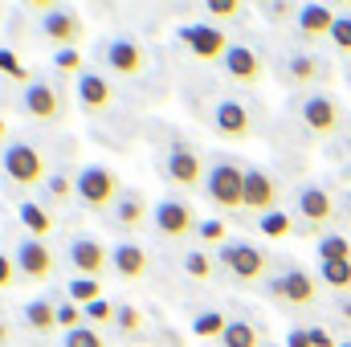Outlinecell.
I'll list each match as a JSON object with an SVG mask.
<instances>
[{"mask_svg":"<svg viewBox=\"0 0 351 347\" xmlns=\"http://www.w3.org/2000/svg\"><path fill=\"white\" fill-rule=\"evenodd\" d=\"M204 192L217 208H241L245 204V172L233 164H217V168H208Z\"/></svg>","mask_w":351,"mask_h":347,"instance_id":"1","label":"cell"},{"mask_svg":"<svg viewBox=\"0 0 351 347\" xmlns=\"http://www.w3.org/2000/svg\"><path fill=\"white\" fill-rule=\"evenodd\" d=\"M4 176L21 188H33L45 180V160L33 143H8L4 147Z\"/></svg>","mask_w":351,"mask_h":347,"instance_id":"2","label":"cell"},{"mask_svg":"<svg viewBox=\"0 0 351 347\" xmlns=\"http://www.w3.org/2000/svg\"><path fill=\"white\" fill-rule=\"evenodd\" d=\"M74 188H78L82 204H90V208H110V204L119 200V192H123L119 176L110 172V168H98V164L78 176V180H74Z\"/></svg>","mask_w":351,"mask_h":347,"instance_id":"3","label":"cell"},{"mask_svg":"<svg viewBox=\"0 0 351 347\" xmlns=\"http://www.w3.org/2000/svg\"><path fill=\"white\" fill-rule=\"evenodd\" d=\"M176 37H180V41L188 45V53L200 58V62H225V53H229L225 33L213 29V25H184Z\"/></svg>","mask_w":351,"mask_h":347,"instance_id":"4","label":"cell"},{"mask_svg":"<svg viewBox=\"0 0 351 347\" xmlns=\"http://www.w3.org/2000/svg\"><path fill=\"white\" fill-rule=\"evenodd\" d=\"M221 261L241 278V282H254V278H262L265 274V258L258 246H250V241H225L221 246Z\"/></svg>","mask_w":351,"mask_h":347,"instance_id":"5","label":"cell"},{"mask_svg":"<svg viewBox=\"0 0 351 347\" xmlns=\"http://www.w3.org/2000/svg\"><path fill=\"white\" fill-rule=\"evenodd\" d=\"M16 270H21V278H29V282H45V278L53 274V254H49V246L37 241V237L21 241V246H16Z\"/></svg>","mask_w":351,"mask_h":347,"instance_id":"6","label":"cell"},{"mask_svg":"<svg viewBox=\"0 0 351 347\" xmlns=\"http://www.w3.org/2000/svg\"><path fill=\"white\" fill-rule=\"evenodd\" d=\"M168 176H172V184H180V188H200L204 184V164H200V156L192 147L176 143L172 152H168Z\"/></svg>","mask_w":351,"mask_h":347,"instance_id":"7","label":"cell"},{"mask_svg":"<svg viewBox=\"0 0 351 347\" xmlns=\"http://www.w3.org/2000/svg\"><path fill=\"white\" fill-rule=\"evenodd\" d=\"M269 294H274L278 302L306 307V302H315V282H311V274L290 270V274H282V278H274V282H269Z\"/></svg>","mask_w":351,"mask_h":347,"instance_id":"8","label":"cell"},{"mask_svg":"<svg viewBox=\"0 0 351 347\" xmlns=\"http://www.w3.org/2000/svg\"><path fill=\"white\" fill-rule=\"evenodd\" d=\"M25 110L41 123H58L62 119V98H58V86L49 82H29L25 86Z\"/></svg>","mask_w":351,"mask_h":347,"instance_id":"9","label":"cell"},{"mask_svg":"<svg viewBox=\"0 0 351 347\" xmlns=\"http://www.w3.org/2000/svg\"><path fill=\"white\" fill-rule=\"evenodd\" d=\"M192 208L184 204V200H160L156 204V229L164 233V237H184V233H192Z\"/></svg>","mask_w":351,"mask_h":347,"instance_id":"10","label":"cell"},{"mask_svg":"<svg viewBox=\"0 0 351 347\" xmlns=\"http://www.w3.org/2000/svg\"><path fill=\"white\" fill-rule=\"evenodd\" d=\"M110 265H114V274L123 278V282H139L143 274H147V250L143 246H135V241H123V246H114L110 250Z\"/></svg>","mask_w":351,"mask_h":347,"instance_id":"11","label":"cell"},{"mask_svg":"<svg viewBox=\"0 0 351 347\" xmlns=\"http://www.w3.org/2000/svg\"><path fill=\"white\" fill-rule=\"evenodd\" d=\"M221 66H225V74L233 82H245V86H254L262 78V62H258V53L250 45H229V53H225Z\"/></svg>","mask_w":351,"mask_h":347,"instance_id":"12","label":"cell"},{"mask_svg":"<svg viewBox=\"0 0 351 347\" xmlns=\"http://www.w3.org/2000/svg\"><path fill=\"white\" fill-rule=\"evenodd\" d=\"M213 127H217L221 139H245V135H250V110H245L241 102H217Z\"/></svg>","mask_w":351,"mask_h":347,"instance_id":"13","label":"cell"},{"mask_svg":"<svg viewBox=\"0 0 351 347\" xmlns=\"http://www.w3.org/2000/svg\"><path fill=\"white\" fill-rule=\"evenodd\" d=\"M78 102H82L86 115H102V110H110V102H114V86H110L102 74H82V78H78Z\"/></svg>","mask_w":351,"mask_h":347,"instance_id":"14","label":"cell"},{"mask_svg":"<svg viewBox=\"0 0 351 347\" xmlns=\"http://www.w3.org/2000/svg\"><path fill=\"white\" fill-rule=\"evenodd\" d=\"M41 33L53 41V45H62V49H70L78 37H82V21L74 16V12H66V8H53L45 21H41Z\"/></svg>","mask_w":351,"mask_h":347,"instance_id":"15","label":"cell"},{"mask_svg":"<svg viewBox=\"0 0 351 347\" xmlns=\"http://www.w3.org/2000/svg\"><path fill=\"white\" fill-rule=\"evenodd\" d=\"M302 123H306L311 131L327 135V131H335V127H339V106H335L327 94H311V98L302 102Z\"/></svg>","mask_w":351,"mask_h":347,"instance_id":"16","label":"cell"},{"mask_svg":"<svg viewBox=\"0 0 351 347\" xmlns=\"http://www.w3.org/2000/svg\"><path fill=\"white\" fill-rule=\"evenodd\" d=\"M70 261H74L78 278H98V274L106 270V250H102L94 237H78V241L70 246Z\"/></svg>","mask_w":351,"mask_h":347,"instance_id":"17","label":"cell"},{"mask_svg":"<svg viewBox=\"0 0 351 347\" xmlns=\"http://www.w3.org/2000/svg\"><path fill=\"white\" fill-rule=\"evenodd\" d=\"M274 200H278V184H274L265 172L250 168V172H245V208L274 213Z\"/></svg>","mask_w":351,"mask_h":347,"instance_id":"18","label":"cell"},{"mask_svg":"<svg viewBox=\"0 0 351 347\" xmlns=\"http://www.w3.org/2000/svg\"><path fill=\"white\" fill-rule=\"evenodd\" d=\"M106 62H110V70L123 74V78H131V74H139V70L147 66V58H143V49H139L135 41H110V45H106Z\"/></svg>","mask_w":351,"mask_h":347,"instance_id":"19","label":"cell"},{"mask_svg":"<svg viewBox=\"0 0 351 347\" xmlns=\"http://www.w3.org/2000/svg\"><path fill=\"white\" fill-rule=\"evenodd\" d=\"M335 21H339V16H335L327 4H302V8H298V29L311 33V37H323V33L331 37Z\"/></svg>","mask_w":351,"mask_h":347,"instance_id":"20","label":"cell"},{"mask_svg":"<svg viewBox=\"0 0 351 347\" xmlns=\"http://www.w3.org/2000/svg\"><path fill=\"white\" fill-rule=\"evenodd\" d=\"M298 213H302L306 221L323 225V221L335 217V204H331V196H327L323 188H302V192H298Z\"/></svg>","mask_w":351,"mask_h":347,"instance_id":"21","label":"cell"},{"mask_svg":"<svg viewBox=\"0 0 351 347\" xmlns=\"http://www.w3.org/2000/svg\"><path fill=\"white\" fill-rule=\"evenodd\" d=\"M16 213H21V221H25V229H29V233H33L37 241H45V233L53 229V217L45 213V204H33V200H25V204H21Z\"/></svg>","mask_w":351,"mask_h":347,"instance_id":"22","label":"cell"},{"mask_svg":"<svg viewBox=\"0 0 351 347\" xmlns=\"http://www.w3.org/2000/svg\"><path fill=\"white\" fill-rule=\"evenodd\" d=\"M25 323H29L33 331H49V327H58V307H53L49 298H33V302L25 307Z\"/></svg>","mask_w":351,"mask_h":347,"instance_id":"23","label":"cell"},{"mask_svg":"<svg viewBox=\"0 0 351 347\" xmlns=\"http://www.w3.org/2000/svg\"><path fill=\"white\" fill-rule=\"evenodd\" d=\"M225 327H229V319L221 311H204V315L192 319V335H200V339H221Z\"/></svg>","mask_w":351,"mask_h":347,"instance_id":"24","label":"cell"},{"mask_svg":"<svg viewBox=\"0 0 351 347\" xmlns=\"http://www.w3.org/2000/svg\"><path fill=\"white\" fill-rule=\"evenodd\" d=\"M102 298V282L98 278H74L70 282V302H78L82 311H86L90 302H98Z\"/></svg>","mask_w":351,"mask_h":347,"instance_id":"25","label":"cell"},{"mask_svg":"<svg viewBox=\"0 0 351 347\" xmlns=\"http://www.w3.org/2000/svg\"><path fill=\"white\" fill-rule=\"evenodd\" d=\"M221 344H225V347H258V327L237 319V323H229V327H225Z\"/></svg>","mask_w":351,"mask_h":347,"instance_id":"26","label":"cell"},{"mask_svg":"<svg viewBox=\"0 0 351 347\" xmlns=\"http://www.w3.org/2000/svg\"><path fill=\"white\" fill-rule=\"evenodd\" d=\"M286 70H290V78H294L298 86H311V82L319 78V66H315V58H306V53H290Z\"/></svg>","mask_w":351,"mask_h":347,"instance_id":"27","label":"cell"},{"mask_svg":"<svg viewBox=\"0 0 351 347\" xmlns=\"http://www.w3.org/2000/svg\"><path fill=\"white\" fill-rule=\"evenodd\" d=\"M114 221H119L123 229L143 225V200H139V196H123V200L114 204Z\"/></svg>","mask_w":351,"mask_h":347,"instance_id":"28","label":"cell"},{"mask_svg":"<svg viewBox=\"0 0 351 347\" xmlns=\"http://www.w3.org/2000/svg\"><path fill=\"white\" fill-rule=\"evenodd\" d=\"M319 258L323 261H351V237H343V233L323 237L319 241Z\"/></svg>","mask_w":351,"mask_h":347,"instance_id":"29","label":"cell"},{"mask_svg":"<svg viewBox=\"0 0 351 347\" xmlns=\"http://www.w3.org/2000/svg\"><path fill=\"white\" fill-rule=\"evenodd\" d=\"M319 274H323L327 286H335V290H351V261H323Z\"/></svg>","mask_w":351,"mask_h":347,"instance_id":"30","label":"cell"},{"mask_svg":"<svg viewBox=\"0 0 351 347\" xmlns=\"http://www.w3.org/2000/svg\"><path fill=\"white\" fill-rule=\"evenodd\" d=\"M82 319H86V311H82L78 302H62V307H58V327H66V335H70V331H78V327H82Z\"/></svg>","mask_w":351,"mask_h":347,"instance_id":"31","label":"cell"},{"mask_svg":"<svg viewBox=\"0 0 351 347\" xmlns=\"http://www.w3.org/2000/svg\"><path fill=\"white\" fill-rule=\"evenodd\" d=\"M86 319H90V323H98V327L119 323V307H110L106 298H98V302H90V307H86Z\"/></svg>","mask_w":351,"mask_h":347,"instance_id":"32","label":"cell"},{"mask_svg":"<svg viewBox=\"0 0 351 347\" xmlns=\"http://www.w3.org/2000/svg\"><path fill=\"white\" fill-rule=\"evenodd\" d=\"M258 225H262L265 237H286V233H290V217H286V213H278V208H274V213H265Z\"/></svg>","mask_w":351,"mask_h":347,"instance_id":"33","label":"cell"},{"mask_svg":"<svg viewBox=\"0 0 351 347\" xmlns=\"http://www.w3.org/2000/svg\"><path fill=\"white\" fill-rule=\"evenodd\" d=\"M53 66H58L62 74H78V78L86 74V70H82V53H78V49H58V53H53Z\"/></svg>","mask_w":351,"mask_h":347,"instance_id":"34","label":"cell"},{"mask_svg":"<svg viewBox=\"0 0 351 347\" xmlns=\"http://www.w3.org/2000/svg\"><path fill=\"white\" fill-rule=\"evenodd\" d=\"M0 70H4V74H12V78H16V82H25V86L33 82V78H29V70L21 66V58H16V53H8V49H0Z\"/></svg>","mask_w":351,"mask_h":347,"instance_id":"35","label":"cell"},{"mask_svg":"<svg viewBox=\"0 0 351 347\" xmlns=\"http://www.w3.org/2000/svg\"><path fill=\"white\" fill-rule=\"evenodd\" d=\"M66 347H106V344H102V335L94 327H78V331L66 335Z\"/></svg>","mask_w":351,"mask_h":347,"instance_id":"36","label":"cell"},{"mask_svg":"<svg viewBox=\"0 0 351 347\" xmlns=\"http://www.w3.org/2000/svg\"><path fill=\"white\" fill-rule=\"evenodd\" d=\"M184 270H188L192 278H208V270H213V261H208V254H200V250H192V254L184 258Z\"/></svg>","mask_w":351,"mask_h":347,"instance_id":"37","label":"cell"},{"mask_svg":"<svg viewBox=\"0 0 351 347\" xmlns=\"http://www.w3.org/2000/svg\"><path fill=\"white\" fill-rule=\"evenodd\" d=\"M331 41L339 45V53H351V16H339V21H335Z\"/></svg>","mask_w":351,"mask_h":347,"instance_id":"38","label":"cell"},{"mask_svg":"<svg viewBox=\"0 0 351 347\" xmlns=\"http://www.w3.org/2000/svg\"><path fill=\"white\" fill-rule=\"evenodd\" d=\"M204 12H208V16H237V12H241V4H237V0H208V4H204Z\"/></svg>","mask_w":351,"mask_h":347,"instance_id":"39","label":"cell"},{"mask_svg":"<svg viewBox=\"0 0 351 347\" xmlns=\"http://www.w3.org/2000/svg\"><path fill=\"white\" fill-rule=\"evenodd\" d=\"M119 327H123V331H139V327H143V315H139L135 307H119Z\"/></svg>","mask_w":351,"mask_h":347,"instance_id":"40","label":"cell"},{"mask_svg":"<svg viewBox=\"0 0 351 347\" xmlns=\"http://www.w3.org/2000/svg\"><path fill=\"white\" fill-rule=\"evenodd\" d=\"M196 233H200L204 241H221V237H225V225H221V221H200Z\"/></svg>","mask_w":351,"mask_h":347,"instance_id":"41","label":"cell"},{"mask_svg":"<svg viewBox=\"0 0 351 347\" xmlns=\"http://www.w3.org/2000/svg\"><path fill=\"white\" fill-rule=\"evenodd\" d=\"M12 274H21V270H16V261L8 258V254H0V290H4V286H12Z\"/></svg>","mask_w":351,"mask_h":347,"instance_id":"42","label":"cell"},{"mask_svg":"<svg viewBox=\"0 0 351 347\" xmlns=\"http://www.w3.org/2000/svg\"><path fill=\"white\" fill-rule=\"evenodd\" d=\"M286 347H315L311 344V327H294V331L286 335Z\"/></svg>","mask_w":351,"mask_h":347,"instance_id":"43","label":"cell"},{"mask_svg":"<svg viewBox=\"0 0 351 347\" xmlns=\"http://www.w3.org/2000/svg\"><path fill=\"white\" fill-rule=\"evenodd\" d=\"M311 344H315V347H339V344H335V335H331L327 327H311Z\"/></svg>","mask_w":351,"mask_h":347,"instance_id":"44","label":"cell"},{"mask_svg":"<svg viewBox=\"0 0 351 347\" xmlns=\"http://www.w3.org/2000/svg\"><path fill=\"white\" fill-rule=\"evenodd\" d=\"M49 192H53L58 200H66V196H70V180H66V176H53V180H49Z\"/></svg>","mask_w":351,"mask_h":347,"instance_id":"45","label":"cell"},{"mask_svg":"<svg viewBox=\"0 0 351 347\" xmlns=\"http://www.w3.org/2000/svg\"><path fill=\"white\" fill-rule=\"evenodd\" d=\"M262 12H265V16H286V12H290V4H262Z\"/></svg>","mask_w":351,"mask_h":347,"instance_id":"46","label":"cell"},{"mask_svg":"<svg viewBox=\"0 0 351 347\" xmlns=\"http://www.w3.org/2000/svg\"><path fill=\"white\" fill-rule=\"evenodd\" d=\"M0 344H8V327L4 323H0Z\"/></svg>","mask_w":351,"mask_h":347,"instance_id":"47","label":"cell"},{"mask_svg":"<svg viewBox=\"0 0 351 347\" xmlns=\"http://www.w3.org/2000/svg\"><path fill=\"white\" fill-rule=\"evenodd\" d=\"M0 139H4V119H0Z\"/></svg>","mask_w":351,"mask_h":347,"instance_id":"48","label":"cell"},{"mask_svg":"<svg viewBox=\"0 0 351 347\" xmlns=\"http://www.w3.org/2000/svg\"><path fill=\"white\" fill-rule=\"evenodd\" d=\"M339 347H351V344H339Z\"/></svg>","mask_w":351,"mask_h":347,"instance_id":"49","label":"cell"},{"mask_svg":"<svg viewBox=\"0 0 351 347\" xmlns=\"http://www.w3.org/2000/svg\"><path fill=\"white\" fill-rule=\"evenodd\" d=\"M348 176H351V168H348Z\"/></svg>","mask_w":351,"mask_h":347,"instance_id":"50","label":"cell"}]
</instances>
